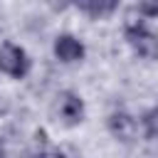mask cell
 Returning a JSON list of instances; mask_svg holds the SVG:
<instances>
[{
	"mask_svg": "<svg viewBox=\"0 0 158 158\" xmlns=\"http://www.w3.org/2000/svg\"><path fill=\"white\" fill-rule=\"evenodd\" d=\"M0 30H2V12H0Z\"/></svg>",
	"mask_w": 158,
	"mask_h": 158,
	"instance_id": "cell-12",
	"label": "cell"
},
{
	"mask_svg": "<svg viewBox=\"0 0 158 158\" xmlns=\"http://www.w3.org/2000/svg\"><path fill=\"white\" fill-rule=\"evenodd\" d=\"M32 67L30 54L25 52V47L15 44V42H2L0 44V72L12 77V79H22L27 77Z\"/></svg>",
	"mask_w": 158,
	"mask_h": 158,
	"instance_id": "cell-2",
	"label": "cell"
},
{
	"mask_svg": "<svg viewBox=\"0 0 158 158\" xmlns=\"http://www.w3.org/2000/svg\"><path fill=\"white\" fill-rule=\"evenodd\" d=\"M141 126H143V133H146V138H151V141H158V106H151V109L143 114V118H141Z\"/></svg>",
	"mask_w": 158,
	"mask_h": 158,
	"instance_id": "cell-7",
	"label": "cell"
},
{
	"mask_svg": "<svg viewBox=\"0 0 158 158\" xmlns=\"http://www.w3.org/2000/svg\"><path fill=\"white\" fill-rule=\"evenodd\" d=\"M54 114H57V121H62L64 126H77L84 121V101L77 91H62L57 96V104H54Z\"/></svg>",
	"mask_w": 158,
	"mask_h": 158,
	"instance_id": "cell-3",
	"label": "cell"
},
{
	"mask_svg": "<svg viewBox=\"0 0 158 158\" xmlns=\"http://www.w3.org/2000/svg\"><path fill=\"white\" fill-rule=\"evenodd\" d=\"M47 148L49 146H37V148H27L20 153V158H47Z\"/></svg>",
	"mask_w": 158,
	"mask_h": 158,
	"instance_id": "cell-9",
	"label": "cell"
},
{
	"mask_svg": "<svg viewBox=\"0 0 158 158\" xmlns=\"http://www.w3.org/2000/svg\"><path fill=\"white\" fill-rule=\"evenodd\" d=\"M106 128H109V133L118 143H133L136 136H138V121L128 111H114V114H109Z\"/></svg>",
	"mask_w": 158,
	"mask_h": 158,
	"instance_id": "cell-5",
	"label": "cell"
},
{
	"mask_svg": "<svg viewBox=\"0 0 158 158\" xmlns=\"http://www.w3.org/2000/svg\"><path fill=\"white\" fill-rule=\"evenodd\" d=\"M81 12H86L91 20H101V17H109L118 10V2H81L79 5Z\"/></svg>",
	"mask_w": 158,
	"mask_h": 158,
	"instance_id": "cell-6",
	"label": "cell"
},
{
	"mask_svg": "<svg viewBox=\"0 0 158 158\" xmlns=\"http://www.w3.org/2000/svg\"><path fill=\"white\" fill-rule=\"evenodd\" d=\"M52 52H54V57H57L62 64H77V62H81L84 54H86L84 42H81L79 37L69 35V32H62V35L54 37Z\"/></svg>",
	"mask_w": 158,
	"mask_h": 158,
	"instance_id": "cell-4",
	"label": "cell"
},
{
	"mask_svg": "<svg viewBox=\"0 0 158 158\" xmlns=\"http://www.w3.org/2000/svg\"><path fill=\"white\" fill-rule=\"evenodd\" d=\"M126 42L131 44L133 54H138L141 59H158V35L153 30H148V25L141 17H128L126 22Z\"/></svg>",
	"mask_w": 158,
	"mask_h": 158,
	"instance_id": "cell-1",
	"label": "cell"
},
{
	"mask_svg": "<svg viewBox=\"0 0 158 158\" xmlns=\"http://www.w3.org/2000/svg\"><path fill=\"white\" fill-rule=\"evenodd\" d=\"M47 158H72V156L59 151V148H47Z\"/></svg>",
	"mask_w": 158,
	"mask_h": 158,
	"instance_id": "cell-10",
	"label": "cell"
},
{
	"mask_svg": "<svg viewBox=\"0 0 158 158\" xmlns=\"http://www.w3.org/2000/svg\"><path fill=\"white\" fill-rule=\"evenodd\" d=\"M0 158H5V143L0 141Z\"/></svg>",
	"mask_w": 158,
	"mask_h": 158,
	"instance_id": "cell-11",
	"label": "cell"
},
{
	"mask_svg": "<svg viewBox=\"0 0 158 158\" xmlns=\"http://www.w3.org/2000/svg\"><path fill=\"white\" fill-rule=\"evenodd\" d=\"M133 12L146 22V20H153V17H158V2H138L136 7H133Z\"/></svg>",
	"mask_w": 158,
	"mask_h": 158,
	"instance_id": "cell-8",
	"label": "cell"
}]
</instances>
